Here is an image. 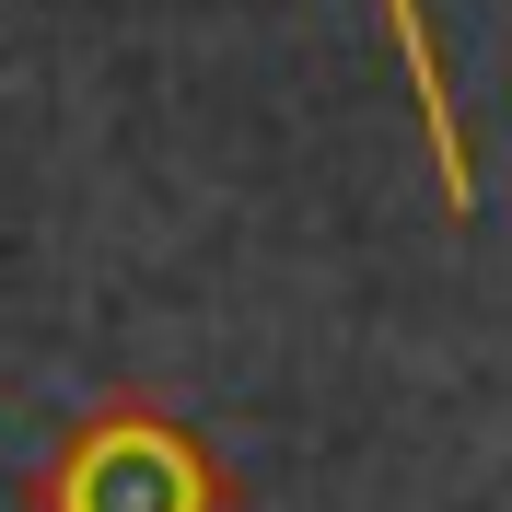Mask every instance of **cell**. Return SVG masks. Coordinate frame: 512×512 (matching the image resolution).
Here are the masks:
<instances>
[{
  "mask_svg": "<svg viewBox=\"0 0 512 512\" xmlns=\"http://www.w3.org/2000/svg\"><path fill=\"white\" fill-rule=\"evenodd\" d=\"M384 24H396V59H408V82H419V128H431V163H443V198L466 210V198H478V175H466V128H454L443 35H431V12H419V0H384Z\"/></svg>",
  "mask_w": 512,
  "mask_h": 512,
  "instance_id": "cell-2",
  "label": "cell"
},
{
  "mask_svg": "<svg viewBox=\"0 0 512 512\" xmlns=\"http://www.w3.org/2000/svg\"><path fill=\"white\" fill-rule=\"evenodd\" d=\"M35 512H233V466L198 443V419L117 384L35 466Z\"/></svg>",
  "mask_w": 512,
  "mask_h": 512,
  "instance_id": "cell-1",
  "label": "cell"
}]
</instances>
